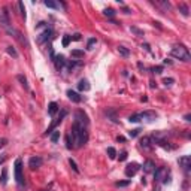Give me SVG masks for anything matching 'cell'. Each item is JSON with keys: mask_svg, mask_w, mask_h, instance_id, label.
I'll return each instance as SVG.
<instances>
[{"mask_svg": "<svg viewBox=\"0 0 191 191\" xmlns=\"http://www.w3.org/2000/svg\"><path fill=\"white\" fill-rule=\"evenodd\" d=\"M116 140H118V142H124L126 139H124L123 136H118V137H116Z\"/></svg>", "mask_w": 191, "mask_h": 191, "instance_id": "obj_49", "label": "cell"}, {"mask_svg": "<svg viewBox=\"0 0 191 191\" xmlns=\"http://www.w3.org/2000/svg\"><path fill=\"white\" fill-rule=\"evenodd\" d=\"M72 57L82 58V57H84V51H82V50H73V51H72Z\"/></svg>", "mask_w": 191, "mask_h": 191, "instance_id": "obj_29", "label": "cell"}, {"mask_svg": "<svg viewBox=\"0 0 191 191\" xmlns=\"http://www.w3.org/2000/svg\"><path fill=\"white\" fill-rule=\"evenodd\" d=\"M163 82H164L166 85H172V84L175 82V79H173V78H166V79H164Z\"/></svg>", "mask_w": 191, "mask_h": 191, "instance_id": "obj_42", "label": "cell"}, {"mask_svg": "<svg viewBox=\"0 0 191 191\" xmlns=\"http://www.w3.org/2000/svg\"><path fill=\"white\" fill-rule=\"evenodd\" d=\"M157 112L154 111H145V112H139V113H134V115H130L129 121L130 123H139V121H143V119H146V121H154L157 119Z\"/></svg>", "mask_w": 191, "mask_h": 191, "instance_id": "obj_2", "label": "cell"}, {"mask_svg": "<svg viewBox=\"0 0 191 191\" xmlns=\"http://www.w3.org/2000/svg\"><path fill=\"white\" fill-rule=\"evenodd\" d=\"M66 148H67V149L75 148V146H73V140L70 139V134H66Z\"/></svg>", "mask_w": 191, "mask_h": 191, "instance_id": "obj_28", "label": "cell"}, {"mask_svg": "<svg viewBox=\"0 0 191 191\" xmlns=\"http://www.w3.org/2000/svg\"><path fill=\"white\" fill-rule=\"evenodd\" d=\"M154 170H155V164L152 160H146L143 163V172L145 173H154Z\"/></svg>", "mask_w": 191, "mask_h": 191, "instance_id": "obj_13", "label": "cell"}, {"mask_svg": "<svg viewBox=\"0 0 191 191\" xmlns=\"http://www.w3.org/2000/svg\"><path fill=\"white\" fill-rule=\"evenodd\" d=\"M190 118H191V115H190V113H187V115L184 116V119H185V121H191V119H190Z\"/></svg>", "mask_w": 191, "mask_h": 191, "instance_id": "obj_48", "label": "cell"}, {"mask_svg": "<svg viewBox=\"0 0 191 191\" xmlns=\"http://www.w3.org/2000/svg\"><path fill=\"white\" fill-rule=\"evenodd\" d=\"M51 34H52V30L50 29V27H46L39 36H37V43H43V42H46L48 39L51 37Z\"/></svg>", "mask_w": 191, "mask_h": 191, "instance_id": "obj_9", "label": "cell"}, {"mask_svg": "<svg viewBox=\"0 0 191 191\" xmlns=\"http://www.w3.org/2000/svg\"><path fill=\"white\" fill-rule=\"evenodd\" d=\"M57 111H58V105L55 102H51L50 105H48V113H50L51 116H54L57 113Z\"/></svg>", "mask_w": 191, "mask_h": 191, "instance_id": "obj_17", "label": "cell"}, {"mask_svg": "<svg viewBox=\"0 0 191 191\" xmlns=\"http://www.w3.org/2000/svg\"><path fill=\"white\" fill-rule=\"evenodd\" d=\"M17 79L19 81V84L24 87V90H29V82H27V78L24 75H17Z\"/></svg>", "mask_w": 191, "mask_h": 191, "instance_id": "obj_21", "label": "cell"}, {"mask_svg": "<svg viewBox=\"0 0 191 191\" xmlns=\"http://www.w3.org/2000/svg\"><path fill=\"white\" fill-rule=\"evenodd\" d=\"M8 184V169H3L2 170V175H0V185H6Z\"/></svg>", "mask_w": 191, "mask_h": 191, "instance_id": "obj_22", "label": "cell"}, {"mask_svg": "<svg viewBox=\"0 0 191 191\" xmlns=\"http://www.w3.org/2000/svg\"><path fill=\"white\" fill-rule=\"evenodd\" d=\"M52 61L55 63V67H57L58 70H60V69H63V67L66 66V60H64V57H63V55H60V54H58V55H55Z\"/></svg>", "mask_w": 191, "mask_h": 191, "instance_id": "obj_15", "label": "cell"}, {"mask_svg": "<svg viewBox=\"0 0 191 191\" xmlns=\"http://www.w3.org/2000/svg\"><path fill=\"white\" fill-rule=\"evenodd\" d=\"M15 181L19 188H24V175H22V160H15Z\"/></svg>", "mask_w": 191, "mask_h": 191, "instance_id": "obj_4", "label": "cell"}, {"mask_svg": "<svg viewBox=\"0 0 191 191\" xmlns=\"http://www.w3.org/2000/svg\"><path fill=\"white\" fill-rule=\"evenodd\" d=\"M70 137L72 140H73L76 148H81L84 146L85 143L88 142V131H87V127H82L76 123H73V126H72V133H70Z\"/></svg>", "mask_w": 191, "mask_h": 191, "instance_id": "obj_1", "label": "cell"}, {"mask_svg": "<svg viewBox=\"0 0 191 191\" xmlns=\"http://www.w3.org/2000/svg\"><path fill=\"white\" fill-rule=\"evenodd\" d=\"M75 123L79 124V126H82V127H88L90 119H88V115H87L82 109H78V111L75 112Z\"/></svg>", "mask_w": 191, "mask_h": 191, "instance_id": "obj_5", "label": "cell"}, {"mask_svg": "<svg viewBox=\"0 0 191 191\" xmlns=\"http://www.w3.org/2000/svg\"><path fill=\"white\" fill-rule=\"evenodd\" d=\"M105 113H106V116H109V118L112 119L113 123H118V119H116V112H115L113 109H108Z\"/></svg>", "mask_w": 191, "mask_h": 191, "instance_id": "obj_25", "label": "cell"}, {"mask_svg": "<svg viewBox=\"0 0 191 191\" xmlns=\"http://www.w3.org/2000/svg\"><path fill=\"white\" fill-rule=\"evenodd\" d=\"M140 169V166L137 164V163H130V164H127V167H126V170H124V173H126V176L127 178H133L136 173H137V170Z\"/></svg>", "mask_w": 191, "mask_h": 191, "instance_id": "obj_8", "label": "cell"}, {"mask_svg": "<svg viewBox=\"0 0 191 191\" xmlns=\"http://www.w3.org/2000/svg\"><path fill=\"white\" fill-rule=\"evenodd\" d=\"M178 163H179V167L185 172V175H188V173H190V169H191V157H190V155H182V157L178 160Z\"/></svg>", "mask_w": 191, "mask_h": 191, "instance_id": "obj_6", "label": "cell"}, {"mask_svg": "<svg viewBox=\"0 0 191 191\" xmlns=\"http://www.w3.org/2000/svg\"><path fill=\"white\" fill-rule=\"evenodd\" d=\"M8 145V139L6 137H2V139H0V149H2L3 146H6Z\"/></svg>", "mask_w": 191, "mask_h": 191, "instance_id": "obj_41", "label": "cell"}, {"mask_svg": "<svg viewBox=\"0 0 191 191\" xmlns=\"http://www.w3.org/2000/svg\"><path fill=\"white\" fill-rule=\"evenodd\" d=\"M18 8H19V12H21V17L26 19V8H24V3L22 2H18Z\"/></svg>", "mask_w": 191, "mask_h": 191, "instance_id": "obj_33", "label": "cell"}, {"mask_svg": "<svg viewBox=\"0 0 191 191\" xmlns=\"http://www.w3.org/2000/svg\"><path fill=\"white\" fill-rule=\"evenodd\" d=\"M42 163H43V160L40 157H32L29 160V167L32 170H36V169H39V167L42 166Z\"/></svg>", "mask_w": 191, "mask_h": 191, "instance_id": "obj_10", "label": "cell"}, {"mask_svg": "<svg viewBox=\"0 0 191 191\" xmlns=\"http://www.w3.org/2000/svg\"><path fill=\"white\" fill-rule=\"evenodd\" d=\"M78 88H79V91H88L90 90V82L87 79H81L78 82Z\"/></svg>", "mask_w": 191, "mask_h": 191, "instance_id": "obj_18", "label": "cell"}, {"mask_svg": "<svg viewBox=\"0 0 191 191\" xmlns=\"http://www.w3.org/2000/svg\"><path fill=\"white\" fill-rule=\"evenodd\" d=\"M152 5H155V6H160V8H163V11H169V9L172 8L169 2H152Z\"/></svg>", "mask_w": 191, "mask_h": 191, "instance_id": "obj_23", "label": "cell"}, {"mask_svg": "<svg viewBox=\"0 0 191 191\" xmlns=\"http://www.w3.org/2000/svg\"><path fill=\"white\" fill-rule=\"evenodd\" d=\"M66 115H67V111H61L60 116H58V118L55 119V121H52V123H51V126L48 127V130H46L45 136H48V134H51V133H52V130H54V129H55V127H57V126H58V124H60L61 121H63V119H64V116H66Z\"/></svg>", "mask_w": 191, "mask_h": 191, "instance_id": "obj_7", "label": "cell"}, {"mask_svg": "<svg viewBox=\"0 0 191 191\" xmlns=\"http://www.w3.org/2000/svg\"><path fill=\"white\" fill-rule=\"evenodd\" d=\"M178 9H179V12H181L184 17H188V15H190V9H188V6H187L185 3H179V5H178Z\"/></svg>", "mask_w": 191, "mask_h": 191, "instance_id": "obj_20", "label": "cell"}, {"mask_svg": "<svg viewBox=\"0 0 191 191\" xmlns=\"http://www.w3.org/2000/svg\"><path fill=\"white\" fill-rule=\"evenodd\" d=\"M69 164H70V167H72V169H73V172L75 173H79V169H78V166H76V161L75 160H69Z\"/></svg>", "mask_w": 191, "mask_h": 191, "instance_id": "obj_31", "label": "cell"}, {"mask_svg": "<svg viewBox=\"0 0 191 191\" xmlns=\"http://www.w3.org/2000/svg\"><path fill=\"white\" fill-rule=\"evenodd\" d=\"M126 158H127V152H126V151H123L121 154H119V161H124Z\"/></svg>", "mask_w": 191, "mask_h": 191, "instance_id": "obj_44", "label": "cell"}, {"mask_svg": "<svg viewBox=\"0 0 191 191\" xmlns=\"http://www.w3.org/2000/svg\"><path fill=\"white\" fill-rule=\"evenodd\" d=\"M95 42H97V39H95V37H91V39L88 40V43H87V48H88V50H93V46H94Z\"/></svg>", "mask_w": 191, "mask_h": 191, "instance_id": "obj_36", "label": "cell"}, {"mask_svg": "<svg viewBox=\"0 0 191 191\" xmlns=\"http://www.w3.org/2000/svg\"><path fill=\"white\" fill-rule=\"evenodd\" d=\"M172 57L178 58V60H182V61H190V52H188V48H185L184 45H176L172 48Z\"/></svg>", "mask_w": 191, "mask_h": 191, "instance_id": "obj_3", "label": "cell"}, {"mask_svg": "<svg viewBox=\"0 0 191 191\" xmlns=\"http://www.w3.org/2000/svg\"><path fill=\"white\" fill-rule=\"evenodd\" d=\"M103 14H105L106 17H113V15H115V11H113L112 8H106V9L103 11Z\"/></svg>", "mask_w": 191, "mask_h": 191, "instance_id": "obj_35", "label": "cell"}, {"mask_svg": "<svg viewBox=\"0 0 191 191\" xmlns=\"http://www.w3.org/2000/svg\"><path fill=\"white\" fill-rule=\"evenodd\" d=\"M50 137H51V142H52V143H57V142H58V139H60V131H58V130L52 131Z\"/></svg>", "mask_w": 191, "mask_h": 191, "instance_id": "obj_26", "label": "cell"}, {"mask_svg": "<svg viewBox=\"0 0 191 191\" xmlns=\"http://www.w3.org/2000/svg\"><path fill=\"white\" fill-rule=\"evenodd\" d=\"M164 64H172V61H170V60H167V58H166V60H164Z\"/></svg>", "mask_w": 191, "mask_h": 191, "instance_id": "obj_50", "label": "cell"}, {"mask_svg": "<svg viewBox=\"0 0 191 191\" xmlns=\"http://www.w3.org/2000/svg\"><path fill=\"white\" fill-rule=\"evenodd\" d=\"M48 26H46V22L45 21H40L39 24H37V26H36V30H40V29H46Z\"/></svg>", "mask_w": 191, "mask_h": 191, "instance_id": "obj_39", "label": "cell"}, {"mask_svg": "<svg viewBox=\"0 0 191 191\" xmlns=\"http://www.w3.org/2000/svg\"><path fill=\"white\" fill-rule=\"evenodd\" d=\"M72 40H81V33H75L73 36H70Z\"/></svg>", "mask_w": 191, "mask_h": 191, "instance_id": "obj_43", "label": "cell"}, {"mask_svg": "<svg viewBox=\"0 0 191 191\" xmlns=\"http://www.w3.org/2000/svg\"><path fill=\"white\" fill-rule=\"evenodd\" d=\"M151 72H152V73H157V75H160L161 72H163V67H161V66H155V67H152V69H151Z\"/></svg>", "mask_w": 191, "mask_h": 191, "instance_id": "obj_37", "label": "cell"}, {"mask_svg": "<svg viewBox=\"0 0 191 191\" xmlns=\"http://www.w3.org/2000/svg\"><path fill=\"white\" fill-rule=\"evenodd\" d=\"M67 97L72 100V102H75V103H79L81 100H82V97H81V95L76 93V91H73V90H67Z\"/></svg>", "mask_w": 191, "mask_h": 191, "instance_id": "obj_14", "label": "cell"}, {"mask_svg": "<svg viewBox=\"0 0 191 191\" xmlns=\"http://www.w3.org/2000/svg\"><path fill=\"white\" fill-rule=\"evenodd\" d=\"M129 185H130V181H118V182H115L116 188H123V187H129Z\"/></svg>", "mask_w": 191, "mask_h": 191, "instance_id": "obj_30", "label": "cell"}, {"mask_svg": "<svg viewBox=\"0 0 191 191\" xmlns=\"http://www.w3.org/2000/svg\"><path fill=\"white\" fill-rule=\"evenodd\" d=\"M123 12H124V14H131V11H130L129 8H126V6L123 8Z\"/></svg>", "mask_w": 191, "mask_h": 191, "instance_id": "obj_46", "label": "cell"}, {"mask_svg": "<svg viewBox=\"0 0 191 191\" xmlns=\"http://www.w3.org/2000/svg\"><path fill=\"white\" fill-rule=\"evenodd\" d=\"M0 26H2L5 30L8 27H11V22H9V17H6L3 12H0Z\"/></svg>", "mask_w": 191, "mask_h": 191, "instance_id": "obj_16", "label": "cell"}, {"mask_svg": "<svg viewBox=\"0 0 191 191\" xmlns=\"http://www.w3.org/2000/svg\"><path fill=\"white\" fill-rule=\"evenodd\" d=\"M130 32L134 33L136 36H143V30H140V29H137V27H130Z\"/></svg>", "mask_w": 191, "mask_h": 191, "instance_id": "obj_34", "label": "cell"}, {"mask_svg": "<svg viewBox=\"0 0 191 191\" xmlns=\"http://www.w3.org/2000/svg\"><path fill=\"white\" fill-rule=\"evenodd\" d=\"M143 48H145V50H146L148 52H151V48H149V45H148V43H145V45H143Z\"/></svg>", "mask_w": 191, "mask_h": 191, "instance_id": "obj_47", "label": "cell"}, {"mask_svg": "<svg viewBox=\"0 0 191 191\" xmlns=\"http://www.w3.org/2000/svg\"><path fill=\"white\" fill-rule=\"evenodd\" d=\"M6 51H8V54H9L11 57L18 58V52L15 51V48H14V46H8V48H6Z\"/></svg>", "mask_w": 191, "mask_h": 191, "instance_id": "obj_27", "label": "cell"}, {"mask_svg": "<svg viewBox=\"0 0 191 191\" xmlns=\"http://www.w3.org/2000/svg\"><path fill=\"white\" fill-rule=\"evenodd\" d=\"M6 158H8V157H6V154H5V155H2V157H0V166H2V164H3L5 161H6Z\"/></svg>", "mask_w": 191, "mask_h": 191, "instance_id": "obj_45", "label": "cell"}, {"mask_svg": "<svg viewBox=\"0 0 191 191\" xmlns=\"http://www.w3.org/2000/svg\"><path fill=\"white\" fill-rule=\"evenodd\" d=\"M166 175H167V169H166V167H157V169L154 170L155 181H161V179H164Z\"/></svg>", "mask_w": 191, "mask_h": 191, "instance_id": "obj_11", "label": "cell"}, {"mask_svg": "<svg viewBox=\"0 0 191 191\" xmlns=\"http://www.w3.org/2000/svg\"><path fill=\"white\" fill-rule=\"evenodd\" d=\"M118 52H119V55H121V57H130V50H129V48H126V46H123V45H119L118 46Z\"/></svg>", "mask_w": 191, "mask_h": 191, "instance_id": "obj_19", "label": "cell"}, {"mask_svg": "<svg viewBox=\"0 0 191 191\" xmlns=\"http://www.w3.org/2000/svg\"><path fill=\"white\" fill-rule=\"evenodd\" d=\"M45 6L46 8H51V9H60V3L52 2V0H45Z\"/></svg>", "mask_w": 191, "mask_h": 191, "instance_id": "obj_24", "label": "cell"}, {"mask_svg": "<svg viewBox=\"0 0 191 191\" xmlns=\"http://www.w3.org/2000/svg\"><path fill=\"white\" fill-rule=\"evenodd\" d=\"M139 131H140V129H134V130L129 131V134H130V137H136V136L139 134Z\"/></svg>", "mask_w": 191, "mask_h": 191, "instance_id": "obj_40", "label": "cell"}, {"mask_svg": "<svg viewBox=\"0 0 191 191\" xmlns=\"http://www.w3.org/2000/svg\"><path fill=\"white\" fill-rule=\"evenodd\" d=\"M70 40H72V39H70V36H69V34H66V36L63 37V46H69Z\"/></svg>", "mask_w": 191, "mask_h": 191, "instance_id": "obj_38", "label": "cell"}, {"mask_svg": "<svg viewBox=\"0 0 191 191\" xmlns=\"http://www.w3.org/2000/svg\"><path fill=\"white\" fill-rule=\"evenodd\" d=\"M140 146H142L143 149H146V151L152 149V142H151V137H149V136L142 137V139H140Z\"/></svg>", "mask_w": 191, "mask_h": 191, "instance_id": "obj_12", "label": "cell"}, {"mask_svg": "<svg viewBox=\"0 0 191 191\" xmlns=\"http://www.w3.org/2000/svg\"><path fill=\"white\" fill-rule=\"evenodd\" d=\"M108 155H109V158H111V160H113V158L116 157V151H115V148L109 146V148H108Z\"/></svg>", "mask_w": 191, "mask_h": 191, "instance_id": "obj_32", "label": "cell"}]
</instances>
